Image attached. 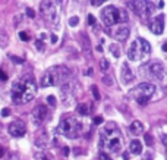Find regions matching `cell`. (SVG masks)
<instances>
[{
  "instance_id": "1",
  "label": "cell",
  "mask_w": 167,
  "mask_h": 160,
  "mask_svg": "<svg viewBox=\"0 0 167 160\" xmlns=\"http://www.w3.org/2000/svg\"><path fill=\"white\" fill-rule=\"evenodd\" d=\"M123 147V135L114 124H109L100 134V149L103 153L117 154Z\"/></svg>"
},
{
  "instance_id": "2",
  "label": "cell",
  "mask_w": 167,
  "mask_h": 160,
  "mask_svg": "<svg viewBox=\"0 0 167 160\" xmlns=\"http://www.w3.org/2000/svg\"><path fill=\"white\" fill-rule=\"evenodd\" d=\"M35 91H37V85L32 77L29 75L22 77L12 85V100L16 104L29 103L35 97Z\"/></svg>"
},
{
  "instance_id": "3",
  "label": "cell",
  "mask_w": 167,
  "mask_h": 160,
  "mask_svg": "<svg viewBox=\"0 0 167 160\" xmlns=\"http://www.w3.org/2000/svg\"><path fill=\"white\" fill-rule=\"evenodd\" d=\"M70 80V72L65 66H54L50 68L40 81L41 87H50V85H57V84H63L66 81Z\"/></svg>"
},
{
  "instance_id": "4",
  "label": "cell",
  "mask_w": 167,
  "mask_h": 160,
  "mask_svg": "<svg viewBox=\"0 0 167 160\" xmlns=\"http://www.w3.org/2000/svg\"><path fill=\"white\" fill-rule=\"evenodd\" d=\"M151 55V44L145 40V38H135L132 44L128 49V57L132 62H139V60H145L147 57Z\"/></svg>"
},
{
  "instance_id": "5",
  "label": "cell",
  "mask_w": 167,
  "mask_h": 160,
  "mask_svg": "<svg viewBox=\"0 0 167 160\" xmlns=\"http://www.w3.org/2000/svg\"><path fill=\"white\" fill-rule=\"evenodd\" d=\"M40 12L45 19V22L50 24V27H53L54 30L59 28L60 25V3L57 2H43L40 5Z\"/></svg>"
},
{
  "instance_id": "6",
  "label": "cell",
  "mask_w": 167,
  "mask_h": 160,
  "mask_svg": "<svg viewBox=\"0 0 167 160\" xmlns=\"http://www.w3.org/2000/svg\"><path fill=\"white\" fill-rule=\"evenodd\" d=\"M101 19H103L104 25L111 27V25H116V24L128 22L129 15L126 13L125 9H117L116 6H106L101 11Z\"/></svg>"
},
{
  "instance_id": "7",
  "label": "cell",
  "mask_w": 167,
  "mask_h": 160,
  "mask_svg": "<svg viewBox=\"0 0 167 160\" xmlns=\"http://www.w3.org/2000/svg\"><path fill=\"white\" fill-rule=\"evenodd\" d=\"M81 131H82V125L75 116L63 118L59 122V126H57V132L65 135L66 138H78Z\"/></svg>"
},
{
  "instance_id": "8",
  "label": "cell",
  "mask_w": 167,
  "mask_h": 160,
  "mask_svg": "<svg viewBox=\"0 0 167 160\" xmlns=\"http://www.w3.org/2000/svg\"><path fill=\"white\" fill-rule=\"evenodd\" d=\"M141 75L147 77V78H151V80H156L163 82L164 81V75H166V68L164 65L160 62V60H151V62H147L144 66H141Z\"/></svg>"
},
{
  "instance_id": "9",
  "label": "cell",
  "mask_w": 167,
  "mask_h": 160,
  "mask_svg": "<svg viewBox=\"0 0 167 160\" xmlns=\"http://www.w3.org/2000/svg\"><path fill=\"white\" fill-rule=\"evenodd\" d=\"M156 90H157V87L154 84H151V82H141L139 85L135 87L134 91H131V96H134L135 100L141 104V106H144V104L148 103V100L154 96Z\"/></svg>"
},
{
  "instance_id": "10",
  "label": "cell",
  "mask_w": 167,
  "mask_h": 160,
  "mask_svg": "<svg viewBox=\"0 0 167 160\" xmlns=\"http://www.w3.org/2000/svg\"><path fill=\"white\" fill-rule=\"evenodd\" d=\"M73 90H75V82H72L70 80L62 84L60 93H62V102H63L65 106H69V104H72L75 102V93H73Z\"/></svg>"
},
{
  "instance_id": "11",
  "label": "cell",
  "mask_w": 167,
  "mask_h": 160,
  "mask_svg": "<svg viewBox=\"0 0 167 160\" xmlns=\"http://www.w3.org/2000/svg\"><path fill=\"white\" fill-rule=\"evenodd\" d=\"M8 131H9V134H11L12 137L21 138L26 132V126H25V124H23L22 121H13V122H11Z\"/></svg>"
},
{
  "instance_id": "12",
  "label": "cell",
  "mask_w": 167,
  "mask_h": 160,
  "mask_svg": "<svg viewBox=\"0 0 167 160\" xmlns=\"http://www.w3.org/2000/svg\"><path fill=\"white\" fill-rule=\"evenodd\" d=\"M47 113H48V109L45 107L44 104H40L37 106L32 110V122L35 125H41L47 118Z\"/></svg>"
},
{
  "instance_id": "13",
  "label": "cell",
  "mask_w": 167,
  "mask_h": 160,
  "mask_svg": "<svg viewBox=\"0 0 167 160\" xmlns=\"http://www.w3.org/2000/svg\"><path fill=\"white\" fill-rule=\"evenodd\" d=\"M148 27H150L153 34H163V31H164V15H158V16H156V19H151Z\"/></svg>"
},
{
  "instance_id": "14",
  "label": "cell",
  "mask_w": 167,
  "mask_h": 160,
  "mask_svg": "<svg viewBox=\"0 0 167 160\" xmlns=\"http://www.w3.org/2000/svg\"><path fill=\"white\" fill-rule=\"evenodd\" d=\"M120 78H122V82L125 85H128V84H131L132 81H134V74H132V71L129 69V65L125 62L122 63V69H120Z\"/></svg>"
},
{
  "instance_id": "15",
  "label": "cell",
  "mask_w": 167,
  "mask_h": 160,
  "mask_svg": "<svg viewBox=\"0 0 167 160\" xmlns=\"http://www.w3.org/2000/svg\"><path fill=\"white\" fill-rule=\"evenodd\" d=\"M48 144H50V137H48V134H47L45 131H43L40 135H37V138H35V146H37L38 149H47Z\"/></svg>"
},
{
  "instance_id": "16",
  "label": "cell",
  "mask_w": 167,
  "mask_h": 160,
  "mask_svg": "<svg viewBox=\"0 0 167 160\" xmlns=\"http://www.w3.org/2000/svg\"><path fill=\"white\" fill-rule=\"evenodd\" d=\"M128 6L132 9V11L139 15V16H144L145 15V2H128Z\"/></svg>"
},
{
  "instance_id": "17",
  "label": "cell",
  "mask_w": 167,
  "mask_h": 160,
  "mask_svg": "<svg viewBox=\"0 0 167 160\" xmlns=\"http://www.w3.org/2000/svg\"><path fill=\"white\" fill-rule=\"evenodd\" d=\"M114 38L116 40H119V41H125L128 37H129V28L128 27H125V25H120L116 31H114Z\"/></svg>"
},
{
  "instance_id": "18",
  "label": "cell",
  "mask_w": 167,
  "mask_h": 160,
  "mask_svg": "<svg viewBox=\"0 0 167 160\" xmlns=\"http://www.w3.org/2000/svg\"><path fill=\"white\" fill-rule=\"evenodd\" d=\"M142 131H144V125H142V122H139V121H134V122L131 124V126H129V132H131L132 135H141Z\"/></svg>"
},
{
  "instance_id": "19",
  "label": "cell",
  "mask_w": 167,
  "mask_h": 160,
  "mask_svg": "<svg viewBox=\"0 0 167 160\" xmlns=\"http://www.w3.org/2000/svg\"><path fill=\"white\" fill-rule=\"evenodd\" d=\"M141 151H142V144H141V141H138V140H132L131 141V144H129V154H141Z\"/></svg>"
},
{
  "instance_id": "20",
  "label": "cell",
  "mask_w": 167,
  "mask_h": 160,
  "mask_svg": "<svg viewBox=\"0 0 167 160\" xmlns=\"http://www.w3.org/2000/svg\"><path fill=\"white\" fill-rule=\"evenodd\" d=\"M156 13V5L153 2H145V18H150Z\"/></svg>"
},
{
  "instance_id": "21",
  "label": "cell",
  "mask_w": 167,
  "mask_h": 160,
  "mask_svg": "<svg viewBox=\"0 0 167 160\" xmlns=\"http://www.w3.org/2000/svg\"><path fill=\"white\" fill-rule=\"evenodd\" d=\"M76 110H78L79 115H82V116H87V115H89L91 112H92V104H79Z\"/></svg>"
},
{
  "instance_id": "22",
  "label": "cell",
  "mask_w": 167,
  "mask_h": 160,
  "mask_svg": "<svg viewBox=\"0 0 167 160\" xmlns=\"http://www.w3.org/2000/svg\"><path fill=\"white\" fill-rule=\"evenodd\" d=\"M35 160H54L53 154L47 153V151H38L35 154Z\"/></svg>"
},
{
  "instance_id": "23",
  "label": "cell",
  "mask_w": 167,
  "mask_h": 160,
  "mask_svg": "<svg viewBox=\"0 0 167 160\" xmlns=\"http://www.w3.org/2000/svg\"><path fill=\"white\" fill-rule=\"evenodd\" d=\"M109 50L111 52V55H113L114 57H117V59H119V57L122 56V49H120V47L117 46V44H110V47H109Z\"/></svg>"
},
{
  "instance_id": "24",
  "label": "cell",
  "mask_w": 167,
  "mask_h": 160,
  "mask_svg": "<svg viewBox=\"0 0 167 160\" xmlns=\"http://www.w3.org/2000/svg\"><path fill=\"white\" fill-rule=\"evenodd\" d=\"M8 43H9V38H8V35H6V34H0V47L8 46Z\"/></svg>"
},
{
  "instance_id": "25",
  "label": "cell",
  "mask_w": 167,
  "mask_h": 160,
  "mask_svg": "<svg viewBox=\"0 0 167 160\" xmlns=\"http://www.w3.org/2000/svg\"><path fill=\"white\" fill-rule=\"evenodd\" d=\"M78 24H79V18H78V16H72V18L69 19V25H70V27H76Z\"/></svg>"
},
{
  "instance_id": "26",
  "label": "cell",
  "mask_w": 167,
  "mask_h": 160,
  "mask_svg": "<svg viewBox=\"0 0 167 160\" xmlns=\"http://www.w3.org/2000/svg\"><path fill=\"white\" fill-rule=\"evenodd\" d=\"M144 138H145V144L147 146H153V135L151 134H145Z\"/></svg>"
},
{
  "instance_id": "27",
  "label": "cell",
  "mask_w": 167,
  "mask_h": 160,
  "mask_svg": "<svg viewBox=\"0 0 167 160\" xmlns=\"http://www.w3.org/2000/svg\"><path fill=\"white\" fill-rule=\"evenodd\" d=\"M91 90H92V94H94V99H95V100H100L101 97H100V91H98V88H97V87L94 85V87H92Z\"/></svg>"
},
{
  "instance_id": "28",
  "label": "cell",
  "mask_w": 167,
  "mask_h": 160,
  "mask_svg": "<svg viewBox=\"0 0 167 160\" xmlns=\"http://www.w3.org/2000/svg\"><path fill=\"white\" fill-rule=\"evenodd\" d=\"M19 37H21L22 41H29V35H28V33H25V31H21V33H19Z\"/></svg>"
},
{
  "instance_id": "29",
  "label": "cell",
  "mask_w": 167,
  "mask_h": 160,
  "mask_svg": "<svg viewBox=\"0 0 167 160\" xmlns=\"http://www.w3.org/2000/svg\"><path fill=\"white\" fill-rule=\"evenodd\" d=\"M47 103L50 104L51 107H54V106H56V99H54V96H48V97H47Z\"/></svg>"
},
{
  "instance_id": "30",
  "label": "cell",
  "mask_w": 167,
  "mask_h": 160,
  "mask_svg": "<svg viewBox=\"0 0 167 160\" xmlns=\"http://www.w3.org/2000/svg\"><path fill=\"white\" fill-rule=\"evenodd\" d=\"M109 66H110V63H109V60H106V59H103V60H101V69H103V71H107V69H109Z\"/></svg>"
},
{
  "instance_id": "31",
  "label": "cell",
  "mask_w": 167,
  "mask_h": 160,
  "mask_svg": "<svg viewBox=\"0 0 167 160\" xmlns=\"http://www.w3.org/2000/svg\"><path fill=\"white\" fill-rule=\"evenodd\" d=\"M92 122H94V125H100V124H103V118L101 116H95Z\"/></svg>"
},
{
  "instance_id": "32",
  "label": "cell",
  "mask_w": 167,
  "mask_h": 160,
  "mask_svg": "<svg viewBox=\"0 0 167 160\" xmlns=\"http://www.w3.org/2000/svg\"><path fill=\"white\" fill-rule=\"evenodd\" d=\"M100 160H113V159L106 153H100Z\"/></svg>"
},
{
  "instance_id": "33",
  "label": "cell",
  "mask_w": 167,
  "mask_h": 160,
  "mask_svg": "<svg viewBox=\"0 0 167 160\" xmlns=\"http://www.w3.org/2000/svg\"><path fill=\"white\" fill-rule=\"evenodd\" d=\"M103 3H104V0H92V2H91L92 6H101Z\"/></svg>"
},
{
  "instance_id": "34",
  "label": "cell",
  "mask_w": 167,
  "mask_h": 160,
  "mask_svg": "<svg viewBox=\"0 0 167 160\" xmlns=\"http://www.w3.org/2000/svg\"><path fill=\"white\" fill-rule=\"evenodd\" d=\"M103 81L106 82V85H113V80H111L110 77H109V78H107V77H104V78H103Z\"/></svg>"
},
{
  "instance_id": "35",
  "label": "cell",
  "mask_w": 167,
  "mask_h": 160,
  "mask_svg": "<svg viewBox=\"0 0 167 160\" xmlns=\"http://www.w3.org/2000/svg\"><path fill=\"white\" fill-rule=\"evenodd\" d=\"M88 24L89 25H95V18L92 15H88Z\"/></svg>"
},
{
  "instance_id": "36",
  "label": "cell",
  "mask_w": 167,
  "mask_h": 160,
  "mask_svg": "<svg viewBox=\"0 0 167 160\" xmlns=\"http://www.w3.org/2000/svg\"><path fill=\"white\" fill-rule=\"evenodd\" d=\"M35 47H37V49H38V50H43V41H41V40H37V43H35Z\"/></svg>"
},
{
  "instance_id": "37",
  "label": "cell",
  "mask_w": 167,
  "mask_h": 160,
  "mask_svg": "<svg viewBox=\"0 0 167 160\" xmlns=\"http://www.w3.org/2000/svg\"><path fill=\"white\" fill-rule=\"evenodd\" d=\"M26 15H28L29 18H34V16H35V13H34V11L31 9V8H28V9H26Z\"/></svg>"
},
{
  "instance_id": "38",
  "label": "cell",
  "mask_w": 167,
  "mask_h": 160,
  "mask_svg": "<svg viewBox=\"0 0 167 160\" xmlns=\"http://www.w3.org/2000/svg\"><path fill=\"white\" fill-rule=\"evenodd\" d=\"M62 151H63V156H65V157H67L70 150H69V147H63V149H62Z\"/></svg>"
},
{
  "instance_id": "39",
  "label": "cell",
  "mask_w": 167,
  "mask_h": 160,
  "mask_svg": "<svg viewBox=\"0 0 167 160\" xmlns=\"http://www.w3.org/2000/svg\"><path fill=\"white\" fill-rule=\"evenodd\" d=\"M0 80H3V81L8 80V75H6V74H5V72L2 71V69H0Z\"/></svg>"
},
{
  "instance_id": "40",
  "label": "cell",
  "mask_w": 167,
  "mask_h": 160,
  "mask_svg": "<svg viewBox=\"0 0 167 160\" xmlns=\"http://www.w3.org/2000/svg\"><path fill=\"white\" fill-rule=\"evenodd\" d=\"M9 113H11L9 109H3V110H2V116H9Z\"/></svg>"
},
{
  "instance_id": "41",
  "label": "cell",
  "mask_w": 167,
  "mask_h": 160,
  "mask_svg": "<svg viewBox=\"0 0 167 160\" xmlns=\"http://www.w3.org/2000/svg\"><path fill=\"white\" fill-rule=\"evenodd\" d=\"M144 160H151V153H145Z\"/></svg>"
},
{
  "instance_id": "42",
  "label": "cell",
  "mask_w": 167,
  "mask_h": 160,
  "mask_svg": "<svg viewBox=\"0 0 167 160\" xmlns=\"http://www.w3.org/2000/svg\"><path fill=\"white\" fill-rule=\"evenodd\" d=\"M12 59H13V62L16 60L18 63H22V59H19V57H13V56H12Z\"/></svg>"
},
{
  "instance_id": "43",
  "label": "cell",
  "mask_w": 167,
  "mask_h": 160,
  "mask_svg": "<svg viewBox=\"0 0 167 160\" xmlns=\"http://www.w3.org/2000/svg\"><path fill=\"white\" fill-rule=\"evenodd\" d=\"M51 43H57V35H51Z\"/></svg>"
},
{
  "instance_id": "44",
  "label": "cell",
  "mask_w": 167,
  "mask_h": 160,
  "mask_svg": "<svg viewBox=\"0 0 167 160\" xmlns=\"http://www.w3.org/2000/svg\"><path fill=\"white\" fill-rule=\"evenodd\" d=\"M3 154H5V151H3V149H2V147H0V157H2V156H3Z\"/></svg>"
}]
</instances>
